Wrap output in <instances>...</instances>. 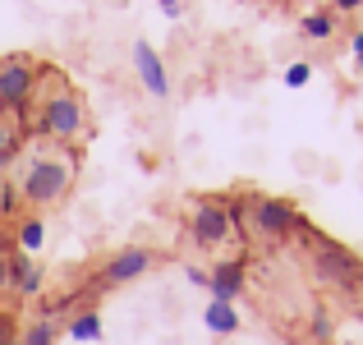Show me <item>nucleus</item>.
Returning <instances> with one entry per match:
<instances>
[{
  "instance_id": "obj_1",
  "label": "nucleus",
  "mask_w": 363,
  "mask_h": 345,
  "mask_svg": "<svg viewBox=\"0 0 363 345\" xmlns=\"http://www.w3.org/2000/svg\"><path fill=\"white\" fill-rule=\"evenodd\" d=\"M37 133H46L55 143H74L88 133V106H83V97L65 79H55L51 92H46L42 115H37Z\"/></svg>"
},
{
  "instance_id": "obj_2",
  "label": "nucleus",
  "mask_w": 363,
  "mask_h": 345,
  "mask_svg": "<svg viewBox=\"0 0 363 345\" xmlns=\"http://www.w3.org/2000/svg\"><path fill=\"white\" fill-rule=\"evenodd\" d=\"M69 189H74V161L69 157H33L23 180H18V198L28 207H37V212L55 207Z\"/></svg>"
},
{
  "instance_id": "obj_3",
  "label": "nucleus",
  "mask_w": 363,
  "mask_h": 345,
  "mask_svg": "<svg viewBox=\"0 0 363 345\" xmlns=\"http://www.w3.org/2000/svg\"><path fill=\"white\" fill-rule=\"evenodd\" d=\"M299 235L313 244V276L318 281H327V285H340V290H354V285H363V263L350 248H340L336 239H327V235H318L308 221L299 226Z\"/></svg>"
},
{
  "instance_id": "obj_4",
  "label": "nucleus",
  "mask_w": 363,
  "mask_h": 345,
  "mask_svg": "<svg viewBox=\"0 0 363 345\" xmlns=\"http://www.w3.org/2000/svg\"><path fill=\"white\" fill-rule=\"evenodd\" d=\"M42 74H37L33 55H5L0 60V115H23L33 106Z\"/></svg>"
},
{
  "instance_id": "obj_5",
  "label": "nucleus",
  "mask_w": 363,
  "mask_h": 345,
  "mask_svg": "<svg viewBox=\"0 0 363 345\" xmlns=\"http://www.w3.org/2000/svg\"><path fill=\"white\" fill-rule=\"evenodd\" d=\"M303 217L285 198H248V230H257L262 239H290L299 235Z\"/></svg>"
},
{
  "instance_id": "obj_6",
  "label": "nucleus",
  "mask_w": 363,
  "mask_h": 345,
  "mask_svg": "<svg viewBox=\"0 0 363 345\" xmlns=\"http://www.w3.org/2000/svg\"><path fill=\"white\" fill-rule=\"evenodd\" d=\"M230 235H235V226H230L225 198H198L194 217H189V239H194L198 248H221Z\"/></svg>"
},
{
  "instance_id": "obj_7",
  "label": "nucleus",
  "mask_w": 363,
  "mask_h": 345,
  "mask_svg": "<svg viewBox=\"0 0 363 345\" xmlns=\"http://www.w3.org/2000/svg\"><path fill=\"white\" fill-rule=\"evenodd\" d=\"M152 263H157V253H152V248H143V244L120 248V253H111L106 263H101V272L92 276V295H97V290H116V285L138 281V276L147 272Z\"/></svg>"
},
{
  "instance_id": "obj_8",
  "label": "nucleus",
  "mask_w": 363,
  "mask_h": 345,
  "mask_svg": "<svg viewBox=\"0 0 363 345\" xmlns=\"http://www.w3.org/2000/svg\"><path fill=\"white\" fill-rule=\"evenodd\" d=\"M133 70H138V83L152 92V97H170V79L161 55L152 51V42H133Z\"/></svg>"
},
{
  "instance_id": "obj_9",
  "label": "nucleus",
  "mask_w": 363,
  "mask_h": 345,
  "mask_svg": "<svg viewBox=\"0 0 363 345\" xmlns=\"http://www.w3.org/2000/svg\"><path fill=\"white\" fill-rule=\"evenodd\" d=\"M207 290H212V300L221 304H235L244 290V258H230V263H216L212 272H207Z\"/></svg>"
},
{
  "instance_id": "obj_10",
  "label": "nucleus",
  "mask_w": 363,
  "mask_h": 345,
  "mask_svg": "<svg viewBox=\"0 0 363 345\" xmlns=\"http://www.w3.org/2000/svg\"><path fill=\"white\" fill-rule=\"evenodd\" d=\"M9 290L23 295V300H37V295H42V267L28 253H18V248L9 253Z\"/></svg>"
},
{
  "instance_id": "obj_11",
  "label": "nucleus",
  "mask_w": 363,
  "mask_h": 345,
  "mask_svg": "<svg viewBox=\"0 0 363 345\" xmlns=\"http://www.w3.org/2000/svg\"><path fill=\"white\" fill-rule=\"evenodd\" d=\"M42 244H46V221H42L37 212H33V217H18V226H14V248L33 258V253H42Z\"/></svg>"
},
{
  "instance_id": "obj_12",
  "label": "nucleus",
  "mask_w": 363,
  "mask_h": 345,
  "mask_svg": "<svg viewBox=\"0 0 363 345\" xmlns=\"http://www.w3.org/2000/svg\"><path fill=\"white\" fill-rule=\"evenodd\" d=\"M65 332H69V341H101V313L97 309H74Z\"/></svg>"
},
{
  "instance_id": "obj_13",
  "label": "nucleus",
  "mask_w": 363,
  "mask_h": 345,
  "mask_svg": "<svg viewBox=\"0 0 363 345\" xmlns=\"http://www.w3.org/2000/svg\"><path fill=\"white\" fill-rule=\"evenodd\" d=\"M203 322H207V332H216V336H235V332H240V313H235V304H221V300L207 304Z\"/></svg>"
},
{
  "instance_id": "obj_14",
  "label": "nucleus",
  "mask_w": 363,
  "mask_h": 345,
  "mask_svg": "<svg viewBox=\"0 0 363 345\" xmlns=\"http://www.w3.org/2000/svg\"><path fill=\"white\" fill-rule=\"evenodd\" d=\"M299 33L308 37V42H327V37L336 33V14H327V9H318V14H303Z\"/></svg>"
},
{
  "instance_id": "obj_15",
  "label": "nucleus",
  "mask_w": 363,
  "mask_h": 345,
  "mask_svg": "<svg viewBox=\"0 0 363 345\" xmlns=\"http://www.w3.org/2000/svg\"><path fill=\"white\" fill-rule=\"evenodd\" d=\"M55 341H60V327L46 322V318H33L23 332H18V345H55Z\"/></svg>"
},
{
  "instance_id": "obj_16",
  "label": "nucleus",
  "mask_w": 363,
  "mask_h": 345,
  "mask_svg": "<svg viewBox=\"0 0 363 345\" xmlns=\"http://www.w3.org/2000/svg\"><path fill=\"white\" fill-rule=\"evenodd\" d=\"M14 152H18L14 120H5V115H0V166H9V161H14Z\"/></svg>"
},
{
  "instance_id": "obj_17",
  "label": "nucleus",
  "mask_w": 363,
  "mask_h": 345,
  "mask_svg": "<svg viewBox=\"0 0 363 345\" xmlns=\"http://www.w3.org/2000/svg\"><path fill=\"white\" fill-rule=\"evenodd\" d=\"M18 212V185H0V217Z\"/></svg>"
},
{
  "instance_id": "obj_18",
  "label": "nucleus",
  "mask_w": 363,
  "mask_h": 345,
  "mask_svg": "<svg viewBox=\"0 0 363 345\" xmlns=\"http://www.w3.org/2000/svg\"><path fill=\"white\" fill-rule=\"evenodd\" d=\"M313 79V65H290V70H285V83H290V88H303V83H308Z\"/></svg>"
},
{
  "instance_id": "obj_19",
  "label": "nucleus",
  "mask_w": 363,
  "mask_h": 345,
  "mask_svg": "<svg viewBox=\"0 0 363 345\" xmlns=\"http://www.w3.org/2000/svg\"><path fill=\"white\" fill-rule=\"evenodd\" d=\"M157 5H161V14H166V18H179V9H184L179 0H157Z\"/></svg>"
},
{
  "instance_id": "obj_20",
  "label": "nucleus",
  "mask_w": 363,
  "mask_h": 345,
  "mask_svg": "<svg viewBox=\"0 0 363 345\" xmlns=\"http://www.w3.org/2000/svg\"><path fill=\"white\" fill-rule=\"evenodd\" d=\"M0 290H9V253H0Z\"/></svg>"
},
{
  "instance_id": "obj_21",
  "label": "nucleus",
  "mask_w": 363,
  "mask_h": 345,
  "mask_svg": "<svg viewBox=\"0 0 363 345\" xmlns=\"http://www.w3.org/2000/svg\"><path fill=\"white\" fill-rule=\"evenodd\" d=\"M354 65L363 70V33H354Z\"/></svg>"
},
{
  "instance_id": "obj_22",
  "label": "nucleus",
  "mask_w": 363,
  "mask_h": 345,
  "mask_svg": "<svg viewBox=\"0 0 363 345\" xmlns=\"http://www.w3.org/2000/svg\"><path fill=\"white\" fill-rule=\"evenodd\" d=\"M363 0H336V9H359Z\"/></svg>"
},
{
  "instance_id": "obj_23",
  "label": "nucleus",
  "mask_w": 363,
  "mask_h": 345,
  "mask_svg": "<svg viewBox=\"0 0 363 345\" xmlns=\"http://www.w3.org/2000/svg\"><path fill=\"white\" fill-rule=\"evenodd\" d=\"M0 345H18V336H5V341H0Z\"/></svg>"
},
{
  "instance_id": "obj_24",
  "label": "nucleus",
  "mask_w": 363,
  "mask_h": 345,
  "mask_svg": "<svg viewBox=\"0 0 363 345\" xmlns=\"http://www.w3.org/2000/svg\"><path fill=\"white\" fill-rule=\"evenodd\" d=\"M313 345H322V341H313Z\"/></svg>"
}]
</instances>
